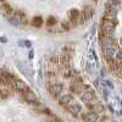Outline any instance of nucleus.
Masks as SVG:
<instances>
[{
	"label": "nucleus",
	"instance_id": "obj_1",
	"mask_svg": "<svg viewBox=\"0 0 122 122\" xmlns=\"http://www.w3.org/2000/svg\"><path fill=\"white\" fill-rule=\"evenodd\" d=\"M46 87L50 92V95H51L53 98H57L61 95V93H62L64 90V84L60 83V82H55V83H50V82H46Z\"/></svg>",
	"mask_w": 122,
	"mask_h": 122
},
{
	"label": "nucleus",
	"instance_id": "obj_2",
	"mask_svg": "<svg viewBox=\"0 0 122 122\" xmlns=\"http://www.w3.org/2000/svg\"><path fill=\"white\" fill-rule=\"evenodd\" d=\"M22 99L28 104H32V105H36V106L39 105V100L37 99V95L29 89L22 93Z\"/></svg>",
	"mask_w": 122,
	"mask_h": 122
},
{
	"label": "nucleus",
	"instance_id": "obj_3",
	"mask_svg": "<svg viewBox=\"0 0 122 122\" xmlns=\"http://www.w3.org/2000/svg\"><path fill=\"white\" fill-rule=\"evenodd\" d=\"M75 100H73V97L71 94H64V95H60L59 97V105L62 106V107H67L70 106L71 104H73Z\"/></svg>",
	"mask_w": 122,
	"mask_h": 122
},
{
	"label": "nucleus",
	"instance_id": "obj_4",
	"mask_svg": "<svg viewBox=\"0 0 122 122\" xmlns=\"http://www.w3.org/2000/svg\"><path fill=\"white\" fill-rule=\"evenodd\" d=\"M79 98L83 103H88V101L97 100V93H95L94 89H92V90H88V92H83V93L79 95Z\"/></svg>",
	"mask_w": 122,
	"mask_h": 122
},
{
	"label": "nucleus",
	"instance_id": "obj_5",
	"mask_svg": "<svg viewBox=\"0 0 122 122\" xmlns=\"http://www.w3.org/2000/svg\"><path fill=\"white\" fill-rule=\"evenodd\" d=\"M66 110L73 117H78V116H81V112H82V106H81L78 103H73V104H71L70 106H67Z\"/></svg>",
	"mask_w": 122,
	"mask_h": 122
},
{
	"label": "nucleus",
	"instance_id": "obj_6",
	"mask_svg": "<svg viewBox=\"0 0 122 122\" xmlns=\"http://www.w3.org/2000/svg\"><path fill=\"white\" fill-rule=\"evenodd\" d=\"M12 88H14L16 92H18V93H23V92H26V90H28V89H29V88H28V86L23 82V81L17 79V78L12 82Z\"/></svg>",
	"mask_w": 122,
	"mask_h": 122
},
{
	"label": "nucleus",
	"instance_id": "obj_7",
	"mask_svg": "<svg viewBox=\"0 0 122 122\" xmlns=\"http://www.w3.org/2000/svg\"><path fill=\"white\" fill-rule=\"evenodd\" d=\"M81 12L77 9H71L68 11V21L72 23V26H77L78 25V17H79Z\"/></svg>",
	"mask_w": 122,
	"mask_h": 122
},
{
	"label": "nucleus",
	"instance_id": "obj_8",
	"mask_svg": "<svg viewBox=\"0 0 122 122\" xmlns=\"http://www.w3.org/2000/svg\"><path fill=\"white\" fill-rule=\"evenodd\" d=\"M81 118L83 121H97L99 118L98 114L94 112V111H90V112H83L81 114Z\"/></svg>",
	"mask_w": 122,
	"mask_h": 122
},
{
	"label": "nucleus",
	"instance_id": "obj_9",
	"mask_svg": "<svg viewBox=\"0 0 122 122\" xmlns=\"http://www.w3.org/2000/svg\"><path fill=\"white\" fill-rule=\"evenodd\" d=\"M1 11H3V14H4L7 18L15 14V10H14L11 6H10L9 4H6V3H4V4L1 5Z\"/></svg>",
	"mask_w": 122,
	"mask_h": 122
},
{
	"label": "nucleus",
	"instance_id": "obj_10",
	"mask_svg": "<svg viewBox=\"0 0 122 122\" xmlns=\"http://www.w3.org/2000/svg\"><path fill=\"white\" fill-rule=\"evenodd\" d=\"M82 14L86 16V18H87V20L92 18V17H93V15H94V9H93V6H90V5H86V6L83 7V10H82Z\"/></svg>",
	"mask_w": 122,
	"mask_h": 122
},
{
	"label": "nucleus",
	"instance_id": "obj_11",
	"mask_svg": "<svg viewBox=\"0 0 122 122\" xmlns=\"http://www.w3.org/2000/svg\"><path fill=\"white\" fill-rule=\"evenodd\" d=\"M9 22L11 23L12 26H21L22 25V21H21V18L18 17V15L16 14V11H15V14L12 15V16H10L9 18Z\"/></svg>",
	"mask_w": 122,
	"mask_h": 122
},
{
	"label": "nucleus",
	"instance_id": "obj_12",
	"mask_svg": "<svg viewBox=\"0 0 122 122\" xmlns=\"http://www.w3.org/2000/svg\"><path fill=\"white\" fill-rule=\"evenodd\" d=\"M70 62H71V56L65 55V54H61L60 56V65L64 66V67H70Z\"/></svg>",
	"mask_w": 122,
	"mask_h": 122
},
{
	"label": "nucleus",
	"instance_id": "obj_13",
	"mask_svg": "<svg viewBox=\"0 0 122 122\" xmlns=\"http://www.w3.org/2000/svg\"><path fill=\"white\" fill-rule=\"evenodd\" d=\"M93 111H94V112H97L98 115L104 114V112H105V106L103 105V103H100V101H97V103H94Z\"/></svg>",
	"mask_w": 122,
	"mask_h": 122
},
{
	"label": "nucleus",
	"instance_id": "obj_14",
	"mask_svg": "<svg viewBox=\"0 0 122 122\" xmlns=\"http://www.w3.org/2000/svg\"><path fill=\"white\" fill-rule=\"evenodd\" d=\"M32 25H33L34 27H37V28L42 27V25H43V18H42V16H36V17H33Z\"/></svg>",
	"mask_w": 122,
	"mask_h": 122
},
{
	"label": "nucleus",
	"instance_id": "obj_15",
	"mask_svg": "<svg viewBox=\"0 0 122 122\" xmlns=\"http://www.w3.org/2000/svg\"><path fill=\"white\" fill-rule=\"evenodd\" d=\"M45 23H46V27L50 28V27H53V26H55V25L57 23V20H56V17H54V16H49Z\"/></svg>",
	"mask_w": 122,
	"mask_h": 122
},
{
	"label": "nucleus",
	"instance_id": "obj_16",
	"mask_svg": "<svg viewBox=\"0 0 122 122\" xmlns=\"http://www.w3.org/2000/svg\"><path fill=\"white\" fill-rule=\"evenodd\" d=\"M60 26H61V28H62L64 32H68V30L73 27V26H72V23H71L70 21H64V22H61V23H60Z\"/></svg>",
	"mask_w": 122,
	"mask_h": 122
},
{
	"label": "nucleus",
	"instance_id": "obj_17",
	"mask_svg": "<svg viewBox=\"0 0 122 122\" xmlns=\"http://www.w3.org/2000/svg\"><path fill=\"white\" fill-rule=\"evenodd\" d=\"M62 54L71 56V54H73V48L71 46V45H65V46L62 48Z\"/></svg>",
	"mask_w": 122,
	"mask_h": 122
},
{
	"label": "nucleus",
	"instance_id": "obj_18",
	"mask_svg": "<svg viewBox=\"0 0 122 122\" xmlns=\"http://www.w3.org/2000/svg\"><path fill=\"white\" fill-rule=\"evenodd\" d=\"M16 14L18 15V17H20V18H21L22 25H27L28 20H27V16H26V14H25L23 11H16Z\"/></svg>",
	"mask_w": 122,
	"mask_h": 122
},
{
	"label": "nucleus",
	"instance_id": "obj_19",
	"mask_svg": "<svg viewBox=\"0 0 122 122\" xmlns=\"http://www.w3.org/2000/svg\"><path fill=\"white\" fill-rule=\"evenodd\" d=\"M87 21H88V20L86 18V16L81 12V15H79V17H78V25H84Z\"/></svg>",
	"mask_w": 122,
	"mask_h": 122
},
{
	"label": "nucleus",
	"instance_id": "obj_20",
	"mask_svg": "<svg viewBox=\"0 0 122 122\" xmlns=\"http://www.w3.org/2000/svg\"><path fill=\"white\" fill-rule=\"evenodd\" d=\"M103 86L106 87V88H109L110 90H112V89H114V84L111 83L110 81H103Z\"/></svg>",
	"mask_w": 122,
	"mask_h": 122
},
{
	"label": "nucleus",
	"instance_id": "obj_21",
	"mask_svg": "<svg viewBox=\"0 0 122 122\" xmlns=\"http://www.w3.org/2000/svg\"><path fill=\"white\" fill-rule=\"evenodd\" d=\"M121 4H122L121 0H111V1H110V5L114 6V7H118Z\"/></svg>",
	"mask_w": 122,
	"mask_h": 122
},
{
	"label": "nucleus",
	"instance_id": "obj_22",
	"mask_svg": "<svg viewBox=\"0 0 122 122\" xmlns=\"http://www.w3.org/2000/svg\"><path fill=\"white\" fill-rule=\"evenodd\" d=\"M18 44L21 46H27V48H30V42L29 40H20Z\"/></svg>",
	"mask_w": 122,
	"mask_h": 122
},
{
	"label": "nucleus",
	"instance_id": "obj_23",
	"mask_svg": "<svg viewBox=\"0 0 122 122\" xmlns=\"http://www.w3.org/2000/svg\"><path fill=\"white\" fill-rule=\"evenodd\" d=\"M9 97V92L7 90H0V99H6Z\"/></svg>",
	"mask_w": 122,
	"mask_h": 122
},
{
	"label": "nucleus",
	"instance_id": "obj_24",
	"mask_svg": "<svg viewBox=\"0 0 122 122\" xmlns=\"http://www.w3.org/2000/svg\"><path fill=\"white\" fill-rule=\"evenodd\" d=\"M87 71H88V72H92V67H90V64H87Z\"/></svg>",
	"mask_w": 122,
	"mask_h": 122
},
{
	"label": "nucleus",
	"instance_id": "obj_25",
	"mask_svg": "<svg viewBox=\"0 0 122 122\" xmlns=\"http://www.w3.org/2000/svg\"><path fill=\"white\" fill-rule=\"evenodd\" d=\"M100 72H101V76H103V77H104V76L106 75V73H105V70H104V68H101V71H100Z\"/></svg>",
	"mask_w": 122,
	"mask_h": 122
},
{
	"label": "nucleus",
	"instance_id": "obj_26",
	"mask_svg": "<svg viewBox=\"0 0 122 122\" xmlns=\"http://www.w3.org/2000/svg\"><path fill=\"white\" fill-rule=\"evenodd\" d=\"M0 42H6V39H5V38H3V37H1V38H0Z\"/></svg>",
	"mask_w": 122,
	"mask_h": 122
},
{
	"label": "nucleus",
	"instance_id": "obj_27",
	"mask_svg": "<svg viewBox=\"0 0 122 122\" xmlns=\"http://www.w3.org/2000/svg\"><path fill=\"white\" fill-rule=\"evenodd\" d=\"M118 43H120V45H122V37L120 38V40H118Z\"/></svg>",
	"mask_w": 122,
	"mask_h": 122
},
{
	"label": "nucleus",
	"instance_id": "obj_28",
	"mask_svg": "<svg viewBox=\"0 0 122 122\" xmlns=\"http://www.w3.org/2000/svg\"><path fill=\"white\" fill-rule=\"evenodd\" d=\"M120 112H121V115H122V110H121V111H120Z\"/></svg>",
	"mask_w": 122,
	"mask_h": 122
},
{
	"label": "nucleus",
	"instance_id": "obj_29",
	"mask_svg": "<svg viewBox=\"0 0 122 122\" xmlns=\"http://www.w3.org/2000/svg\"><path fill=\"white\" fill-rule=\"evenodd\" d=\"M94 1H98V0H94Z\"/></svg>",
	"mask_w": 122,
	"mask_h": 122
},
{
	"label": "nucleus",
	"instance_id": "obj_30",
	"mask_svg": "<svg viewBox=\"0 0 122 122\" xmlns=\"http://www.w3.org/2000/svg\"><path fill=\"white\" fill-rule=\"evenodd\" d=\"M121 104H122V101H121Z\"/></svg>",
	"mask_w": 122,
	"mask_h": 122
},
{
	"label": "nucleus",
	"instance_id": "obj_31",
	"mask_svg": "<svg viewBox=\"0 0 122 122\" xmlns=\"http://www.w3.org/2000/svg\"><path fill=\"white\" fill-rule=\"evenodd\" d=\"M121 1H122V0H121Z\"/></svg>",
	"mask_w": 122,
	"mask_h": 122
}]
</instances>
